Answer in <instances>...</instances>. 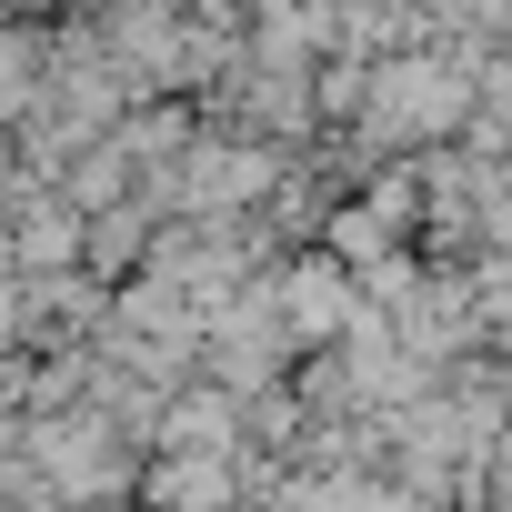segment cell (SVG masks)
Listing matches in <instances>:
<instances>
[{
	"label": "cell",
	"mask_w": 512,
	"mask_h": 512,
	"mask_svg": "<svg viewBox=\"0 0 512 512\" xmlns=\"http://www.w3.org/2000/svg\"><path fill=\"white\" fill-rule=\"evenodd\" d=\"M472 101V71H442V61H392L362 81V141H412V131H452Z\"/></svg>",
	"instance_id": "cell-1"
}]
</instances>
